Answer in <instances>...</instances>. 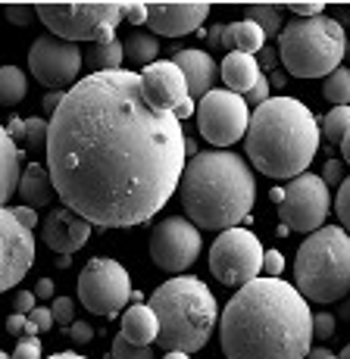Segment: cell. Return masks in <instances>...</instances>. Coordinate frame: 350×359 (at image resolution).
Instances as JSON below:
<instances>
[{"label":"cell","mask_w":350,"mask_h":359,"mask_svg":"<svg viewBox=\"0 0 350 359\" xmlns=\"http://www.w3.org/2000/svg\"><path fill=\"white\" fill-rule=\"evenodd\" d=\"M188 137L144 94L141 72H91L51 119L47 169L63 206L97 229H132L169 203Z\"/></svg>","instance_id":"1"},{"label":"cell","mask_w":350,"mask_h":359,"mask_svg":"<svg viewBox=\"0 0 350 359\" xmlns=\"http://www.w3.org/2000/svg\"><path fill=\"white\" fill-rule=\"evenodd\" d=\"M225 359H307L313 353L310 300L281 278L235 291L219 322Z\"/></svg>","instance_id":"2"},{"label":"cell","mask_w":350,"mask_h":359,"mask_svg":"<svg viewBox=\"0 0 350 359\" xmlns=\"http://www.w3.org/2000/svg\"><path fill=\"white\" fill-rule=\"evenodd\" d=\"M184 216L201 231L241 229L257 200V182L244 156L231 150H207L184 165L182 184Z\"/></svg>","instance_id":"3"},{"label":"cell","mask_w":350,"mask_h":359,"mask_svg":"<svg viewBox=\"0 0 350 359\" xmlns=\"http://www.w3.org/2000/svg\"><path fill=\"white\" fill-rule=\"evenodd\" d=\"M319 122L307 103L294 97H269L253 109L244 147L250 165L269 178H300L319 150Z\"/></svg>","instance_id":"4"},{"label":"cell","mask_w":350,"mask_h":359,"mask_svg":"<svg viewBox=\"0 0 350 359\" xmlns=\"http://www.w3.org/2000/svg\"><path fill=\"white\" fill-rule=\"evenodd\" d=\"M150 309L160 319V347L166 353H194L216 328V297L201 278L178 275L150 294Z\"/></svg>","instance_id":"5"},{"label":"cell","mask_w":350,"mask_h":359,"mask_svg":"<svg viewBox=\"0 0 350 359\" xmlns=\"http://www.w3.org/2000/svg\"><path fill=\"white\" fill-rule=\"evenodd\" d=\"M297 291L313 303H338L350 291V234L341 225H325L300 244L294 259Z\"/></svg>","instance_id":"6"},{"label":"cell","mask_w":350,"mask_h":359,"mask_svg":"<svg viewBox=\"0 0 350 359\" xmlns=\"http://www.w3.org/2000/svg\"><path fill=\"white\" fill-rule=\"evenodd\" d=\"M347 41L341 22L325 16L316 19H294L281 29L278 38V60L288 75L294 79H322L341 69Z\"/></svg>","instance_id":"7"},{"label":"cell","mask_w":350,"mask_h":359,"mask_svg":"<svg viewBox=\"0 0 350 359\" xmlns=\"http://www.w3.org/2000/svg\"><path fill=\"white\" fill-rule=\"evenodd\" d=\"M38 19L63 41H113V29L126 19L122 4H38Z\"/></svg>","instance_id":"8"},{"label":"cell","mask_w":350,"mask_h":359,"mask_svg":"<svg viewBox=\"0 0 350 359\" xmlns=\"http://www.w3.org/2000/svg\"><path fill=\"white\" fill-rule=\"evenodd\" d=\"M266 250L250 229H229L222 231L210 247V272L222 285L244 287L260 278Z\"/></svg>","instance_id":"9"},{"label":"cell","mask_w":350,"mask_h":359,"mask_svg":"<svg viewBox=\"0 0 350 359\" xmlns=\"http://www.w3.org/2000/svg\"><path fill=\"white\" fill-rule=\"evenodd\" d=\"M132 278L126 266L109 257H94L79 275V300L94 316H116L132 300Z\"/></svg>","instance_id":"10"},{"label":"cell","mask_w":350,"mask_h":359,"mask_svg":"<svg viewBox=\"0 0 350 359\" xmlns=\"http://www.w3.org/2000/svg\"><path fill=\"white\" fill-rule=\"evenodd\" d=\"M250 116L247 97L235 91H210L197 103V126L203 141H210L213 147H231L235 141L247 137Z\"/></svg>","instance_id":"11"},{"label":"cell","mask_w":350,"mask_h":359,"mask_svg":"<svg viewBox=\"0 0 350 359\" xmlns=\"http://www.w3.org/2000/svg\"><path fill=\"white\" fill-rule=\"evenodd\" d=\"M328 206H332V197H328V184L322 182V175H300L294 178L291 184L285 188V200L278 206L281 225L294 231H319L325 229V216Z\"/></svg>","instance_id":"12"},{"label":"cell","mask_w":350,"mask_h":359,"mask_svg":"<svg viewBox=\"0 0 350 359\" xmlns=\"http://www.w3.org/2000/svg\"><path fill=\"white\" fill-rule=\"evenodd\" d=\"M81 63H85V57H81L79 44L57 38V34L35 38V44H32V50H29L32 75H35L44 88H51V91H60V88L72 85L81 72ZM75 85H79V81H75Z\"/></svg>","instance_id":"13"},{"label":"cell","mask_w":350,"mask_h":359,"mask_svg":"<svg viewBox=\"0 0 350 359\" xmlns=\"http://www.w3.org/2000/svg\"><path fill=\"white\" fill-rule=\"evenodd\" d=\"M150 257L163 272H184L201 257V229L191 219H163L150 231Z\"/></svg>","instance_id":"14"},{"label":"cell","mask_w":350,"mask_h":359,"mask_svg":"<svg viewBox=\"0 0 350 359\" xmlns=\"http://www.w3.org/2000/svg\"><path fill=\"white\" fill-rule=\"evenodd\" d=\"M0 234H4V291H13L35 262V234L13 216L10 206L0 210Z\"/></svg>","instance_id":"15"},{"label":"cell","mask_w":350,"mask_h":359,"mask_svg":"<svg viewBox=\"0 0 350 359\" xmlns=\"http://www.w3.org/2000/svg\"><path fill=\"white\" fill-rule=\"evenodd\" d=\"M141 81H144V94L163 113H178L184 103L191 100L188 91V79L173 60H156L154 66L141 69Z\"/></svg>","instance_id":"16"},{"label":"cell","mask_w":350,"mask_h":359,"mask_svg":"<svg viewBox=\"0 0 350 359\" xmlns=\"http://www.w3.org/2000/svg\"><path fill=\"white\" fill-rule=\"evenodd\" d=\"M94 225L88 219H81L69 206H57V210L47 212L44 225H41V241L51 247L57 257H72L81 247L88 244Z\"/></svg>","instance_id":"17"},{"label":"cell","mask_w":350,"mask_h":359,"mask_svg":"<svg viewBox=\"0 0 350 359\" xmlns=\"http://www.w3.org/2000/svg\"><path fill=\"white\" fill-rule=\"evenodd\" d=\"M150 6V29L166 38H182L201 29V22L210 16V4H147Z\"/></svg>","instance_id":"18"},{"label":"cell","mask_w":350,"mask_h":359,"mask_svg":"<svg viewBox=\"0 0 350 359\" xmlns=\"http://www.w3.org/2000/svg\"><path fill=\"white\" fill-rule=\"evenodd\" d=\"M173 63L184 72L188 79V91L191 100L201 103L213 91V81H216V63L207 50H178L173 57Z\"/></svg>","instance_id":"19"},{"label":"cell","mask_w":350,"mask_h":359,"mask_svg":"<svg viewBox=\"0 0 350 359\" xmlns=\"http://www.w3.org/2000/svg\"><path fill=\"white\" fill-rule=\"evenodd\" d=\"M222 81H225V88L229 91H235V94H241V97H247V94L257 88V81H260V63H257V57H250V53H225V60H222Z\"/></svg>","instance_id":"20"},{"label":"cell","mask_w":350,"mask_h":359,"mask_svg":"<svg viewBox=\"0 0 350 359\" xmlns=\"http://www.w3.org/2000/svg\"><path fill=\"white\" fill-rule=\"evenodd\" d=\"M122 334L138 347H150L154 341H160V319L147 303H135L122 316Z\"/></svg>","instance_id":"21"},{"label":"cell","mask_w":350,"mask_h":359,"mask_svg":"<svg viewBox=\"0 0 350 359\" xmlns=\"http://www.w3.org/2000/svg\"><path fill=\"white\" fill-rule=\"evenodd\" d=\"M219 47H222V50H229V53L238 50V53H250V57H257V53L266 47V34H263V29H260L257 22L241 19V22L225 25Z\"/></svg>","instance_id":"22"},{"label":"cell","mask_w":350,"mask_h":359,"mask_svg":"<svg viewBox=\"0 0 350 359\" xmlns=\"http://www.w3.org/2000/svg\"><path fill=\"white\" fill-rule=\"evenodd\" d=\"M53 178H51V169L41 163H29L25 165V175H22V184H19V197H22V206H32V210H41V206L51 203V194H53Z\"/></svg>","instance_id":"23"},{"label":"cell","mask_w":350,"mask_h":359,"mask_svg":"<svg viewBox=\"0 0 350 359\" xmlns=\"http://www.w3.org/2000/svg\"><path fill=\"white\" fill-rule=\"evenodd\" d=\"M4 131L16 141L19 150H32V154H38V150H47L51 122L47 119H22V116H16V119L6 122Z\"/></svg>","instance_id":"24"},{"label":"cell","mask_w":350,"mask_h":359,"mask_svg":"<svg viewBox=\"0 0 350 359\" xmlns=\"http://www.w3.org/2000/svg\"><path fill=\"white\" fill-rule=\"evenodd\" d=\"M0 154H4V191H0V200L4 206H10V200L19 194V184H22V163H19V147L10 135H0Z\"/></svg>","instance_id":"25"},{"label":"cell","mask_w":350,"mask_h":359,"mask_svg":"<svg viewBox=\"0 0 350 359\" xmlns=\"http://www.w3.org/2000/svg\"><path fill=\"white\" fill-rule=\"evenodd\" d=\"M29 94V81L19 66H4L0 69V103L4 107H16Z\"/></svg>","instance_id":"26"},{"label":"cell","mask_w":350,"mask_h":359,"mask_svg":"<svg viewBox=\"0 0 350 359\" xmlns=\"http://www.w3.org/2000/svg\"><path fill=\"white\" fill-rule=\"evenodd\" d=\"M122 57H126V47L113 38V41H100V44H94L85 60H88V66H94V72H113V69H119Z\"/></svg>","instance_id":"27"},{"label":"cell","mask_w":350,"mask_h":359,"mask_svg":"<svg viewBox=\"0 0 350 359\" xmlns=\"http://www.w3.org/2000/svg\"><path fill=\"white\" fill-rule=\"evenodd\" d=\"M126 57L132 60V63H138V66H154L156 63V53H160V44H156V38L154 34H144V32H135V34H128L126 38Z\"/></svg>","instance_id":"28"},{"label":"cell","mask_w":350,"mask_h":359,"mask_svg":"<svg viewBox=\"0 0 350 359\" xmlns=\"http://www.w3.org/2000/svg\"><path fill=\"white\" fill-rule=\"evenodd\" d=\"M319 128H322V135H325L328 141L341 144L350 135V107H335L332 113H325L319 119Z\"/></svg>","instance_id":"29"},{"label":"cell","mask_w":350,"mask_h":359,"mask_svg":"<svg viewBox=\"0 0 350 359\" xmlns=\"http://www.w3.org/2000/svg\"><path fill=\"white\" fill-rule=\"evenodd\" d=\"M247 16H250V22H257L263 29L266 38H272L281 29V4H250Z\"/></svg>","instance_id":"30"},{"label":"cell","mask_w":350,"mask_h":359,"mask_svg":"<svg viewBox=\"0 0 350 359\" xmlns=\"http://www.w3.org/2000/svg\"><path fill=\"white\" fill-rule=\"evenodd\" d=\"M322 94L335 103V107H350V69H338L325 79Z\"/></svg>","instance_id":"31"},{"label":"cell","mask_w":350,"mask_h":359,"mask_svg":"<svg viewBox=\"0 0 350 359\" xmlns=\"http://www.w3.org/2000/svg\"><path fill=\"white\" fill-rule=\"evenodd\" d=\"M109 356H113V359H154V350H150V347H138V344H132L126 334H119L113 341Z\"/></svg>","instance_id":"32"},{"label":"cell","mask_w":350,"mask_h":359,"mask_svg":"<svg viewBox=\"0 0 350 359\" xmlns=\"http://www.w3.org/2000/svg\"><path fill=\"white\" fill-rule=\"evenodd\" d=\"M4 13L13 25H32L38 19V10L32 4H4Z\"/></svg>","instance_id":"33"},{"label":"cell","mask_w":350,"mask_h":359,"mask_svg":"<svg viewBox=\"0 0 350 359\" xmlns=\"http://www.w3.org/2000/svg\"><path fill=\"white\" fill-rule=\"evenodd\" d=\"M6 331L16 337H35L38 334V325L32 322V316H22V313H13L6 319Z\"/></svg>","instance_id":"34"},{"label":"cell","mask_w":350,"mask_h":359,"mask_svg":"<svg viewBox=\"0 0 350 359\" xmlns=\"http://www.w3.org/2000/svg\"><path fill=\"white\" fill-rule=\"evenodd\" d=\"M335 212L341 219V229L350 231V178H344V184L338 188V197H335Z\"/></svg>","instance_id":"35"},{"label":"cell","mask_w":350,"mask_h":359,"mask_svg":"<svg viewBox=\"0 0 350 359\" xmlns=\"http://www.w3.org/2000/svg\"><path fill=\"white\" fill-rule=\"evenodd\" d=\"M51 309H53V319H57V325H63V328H72L75 325V306H72L69 297H57Z\"/></svg>","instance_id":"36"},{"label":"cell","mask_w":350,"mask_h":359,"mask_svg":"<svg viewBox=\"0 0 350 359\" xmlns=\"http://www.w3.org/2000/svg\"><path fill=\"white\" fill-rule=\"evenodd\" d=\"M335 334V316L319 313L313 316V341H328Z\"/></svg>","instance_id":"37"},{"label":"cell","mask_w":350,"mask_h":359,"mask_svg":"<svg viewBox=\"0 0 350 359\" xmlns=\"http://www.w3.org/2000/svg\"><path fill=\"white\" fill-rule=\"evenodd\" d=\"M13 359H41V341L38 337H19Z\"/></svg>","instance_id":"38"},{"label":"cell","mask_w":350,"mask_h":359,"mask_svg":"<svg viewBox=\"0 0 350 359\" xmlns=\"http://www.w3.org/2000/svg\"><path fill=\"white\" fill-rule=\"evenodd\" d=\"M122 10H126V22H132V25H144L150 19L147 4H122Z\"/></svg>","instance_id":"39"},{"label":"cell","mask_w":350,"mask_h":359,"mask_svg":"<svg viewBox=\"0 0 350 359\" xmlns=\"http://www.w3.org/2000/svg\"><path fill=\"white\" fill-rule=\"evenodd\" d=\"M281 269H285V257L278 250H266V259H263V275L266 278H278Z\"/></svg>","instance_id":"40"},{"label":"cell","mask_w":350,"mask_h":359,"mask_svg":"<svg viewBox=\"0 0 350 359\" xmlns=\"http://www.w3.org/2000/svg\"><path fill=\"white\" fill-rule=\"evenodd\" d=\"M281 10L297 13V16H304V19H316L322 10H325V4H319V0H313V4H285Z\"/></svg>","instance_id":"41"},{"label":"cell","mask_w":350,"mask_h":359,"mask_svg":"<svg viewBox=\"0 0 350 359\" xmlns=\"http://www.w3.org/2000/svg\"><path fill=\"white\" fill-rule=\"evenodd\" d=\"M322 182L328 184V188H332V184H344V165H341L338 160H328L325 163V172H322Z\"/></svg>","instance_id":"42"},{"label":"cell","mask_w":350,"mask_h":359,"mask_svg":"<svg viewBox=\"0 0 350 359\" xmlns=\"http://www.w3.org/2000/svg\"><path fill=\"white\" fill-rule=\"evenodd\" d=\"M35 297H38V294H32V291H19L16 300H13V313L32 316V313H35Z\"/></svg>","instance_id":"43"},{"label":"cell","mask_w":350,"mask_h":359,"mask_svg":"<svg viewBox=\"0 0 350 359\" xmlns=\"http://www.w3.org/2000/svg\"><path fill=\"white\" fill-rule=\"evenodd\" d=\"M63 100H66V91H47L44 100H41V107H44V113L53 119V116H57V109L63 107Z\"/></svg>","instance_id":"44"},{"label":"cell","mask_w":350,"mask_h":359,"mask_svg":"<svg viewBox=\"0 0 350 359\" xmlns=\"http://www.w3.org/2000/svg\"><path fill=\"white\" fill-rule=\"evenodd\" d=\"M247 100H250V103H257V107H263V103L269 100V79H266V75H260L257 88H253V91L247 94Z\"/></svg>","instance_id":"45"},{"label":"cell","mask_w":350,"mask_h":359,"mask_svg":"<svg viewBox=\"0 0 350 359\" xmlns=\"http://www.w3.org/2000/svg\"><path fill=\"white\" fill-rule=\"evenodd\" d=\"M32 322L38 325V331H47L51 325H57V319H53V309H51V306H38L35 313H32Z\"/></svg>","instance_id":"46"},{"label":"cell","mask_w":350,"mask_h":359,"mask_svg":"<svg viewBox=\"0 0 350 359\" xmlns=\"http://www.w3.org/2000/svg\"><path fill=\"white\" fill-rule=\"evenodd\" d=\"M69 337L75 344H91L94 341V328L88 325V322H75V325L69 328Z\"/></svg>","instance_id":"47"},{"label":"cell","mask_w":350,"mask_h":359,"mask_svg":"<svg viewBox=\"0 0 350 359\" xmlns=\"http://www.w3.org/2000/svg\"><path fill=\"white\" fill-rule=\"evenodd\" d=\"M10 210H13V216L25 225V229H35L38 225V212L32 210V206H10Z\"/></svg>","instance_id":"48"},{"label":"cell","mask_w":350,"mask_h":359,"mask_svg":"<svg viewBox=\"0 0 350 359\" xmlns=\"http://www.w3.org/2000/svg\"><path fill=\"white\" fill-rule=\"evenodd\" d=\"M257 63H260V69H276V50L263 47V50L257 53Z\"/></svg>","instance_id":"49"},{"label":"cell","mask_w":350,"mask_h":359,"mask_svg":"<svg viewBox=\"0 0 350 359\" xmlns=\"http://www.w3.org/2000/svg\"><path fill=\"white\" fill-rule=\"evenodd\" d=\"M35 294L41 297V300H51V297H53V281L51 278H41L35 285Z\"/></svg>","instance_id":"50"},{"label":"cell","mask_w":350,"mask_h":359,"mask_svg":"<svg viewBox=\"0 0 350 359\" xmlns=\"http://www.w3.org/2000/svg\"><path fill=\"white\" fill-rule=\"evenodd\" d=\"M307 359H341V356H335V353H328V350H313Z\"/></svg>","instance_id":"51"},{"label":"cell","mask_w":350,"mask_h":359,"mask_svg":"<svg viewBox=\"0 0 350 359\" xmlns=\"http://www.w3.org/2000/svg\"><path fill=\"white\" fill-rule=\"evenodd\" d=\"M269 197H272V203H278V206H281V200H285V188H272V191H269Z\"/></svg>","instance_id":"52"},{"label":"cell","mask_w":350,"mask_h":359,"mask_svg":"<svg viewBox=\"0 0 350 359\" xmlns=\"http://www.w3.org/2000/svg\"><path fill=\"white\" fill-rule=\"evenodd\" d=\"M341 154H344V160L350 163V135L344 137V141H341Z\"/></svg>","instance_id":"53"},{"label":"cell","mask_w":350,"mask_h":359,"mask_svg":"<svg viewBox=\"0 0 350 359\" xmlns=\"http://www.w3.org/2000/svg\"><path fill=\"white\" fill-rule=\"evenodd\" d=\"M47 359H88V356H79V353H53V356H47Z\"/></svg>","instance_id":"54"},{"label":"cell","mask_w":350,"mask_h":359,"mask_svg":"<svg viewBox=\"0 0 350 359\" xmlns=\"http://www.w3.org/2000/svg\"><path fill=\"white\" fill-rule=\"evenodd\" d=\"M57 266L60 269H69L72 266V257H57Z\"/></svg>","instance_id":"55"},{"label":"cell","mask_w":350,"mask_h":359,"mask_svg":"<svg viewBox=\"0 0 350 359\" xmlns=\"http://www.w3.org/2000/svg\"><path fill=\"white\" fill-rule=\"evenodd\" d=\"M272 85H276V88H281V85H285V75H281V72H276V75H272Z\"/></svg>","instance_id":"56"},{"label":"cell","mask_w":350,"mask_h":359,"mask_svg":"<svg viewBox=\"0 0 350 359\" xmlns=\"http://www.w3.org/2000/svg\"><path fill=\"white\" fill-rule=\"evenodd\" d=\"M163 359H191V356H188V353H166Z\"/></svg>","instance_id":"57"},{"label":"cell","mask_w":350,"mask_h":359,"mask_svg":"<svg viewBox=\"0 0 350 359\" xmlns=\"http://www.w3.org/2000/svg\"><path fill=\"white\" fill-rule=\"evenodd\" d=\"M338 356H341V359H350V344H347V347H344V350H341V353H338Z\"/></svg>","instance_id":"58"},{"label":"cell","mask_w":350,"mask_h":359,"mask_svg":"<svg viewBox=\"0 0 350 359\" xmlns=\"http://www.w3.org/2000/svg\"><path fill=\"white\" fill-rule=\"evenodd\" d=\"M0 359H13V353H0Z\"/></svg>","instance_id":"59"}]
</instances>
